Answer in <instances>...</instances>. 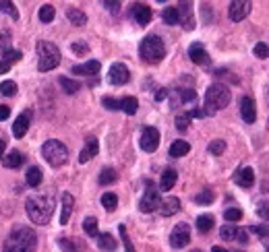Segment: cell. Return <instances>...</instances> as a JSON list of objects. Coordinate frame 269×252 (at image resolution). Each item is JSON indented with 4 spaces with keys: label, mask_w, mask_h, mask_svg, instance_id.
<instances>
[{
    "label": "cell",
    "mask_w": 269,
    "mask_h": 252,
    "mask_svg": "<svg viewBox=\"0 0 269 252\" xmlns=\"http://www.w3.org/2000/svg\"><path fill=\"white\" fill-rule=\"evenodd\" d=\"M25 209H27V215L33 223L46 225L54 215L56 201L52 194H33V197H29L25 201Z\"/></svg>",
    "instance_id": "cell-1"
},
{
    "label": "cell",
    "mask_w": 269,
    "mask_h": 252,
    "mask_svg": "<svg viewBox=\"0 0 269 252\" xmlns=\"http://www.w3.org/2000/svg\"><path fill=\"white\" fill-rule=\"evenodd\" d=\"M38 246V236L31 227H17L8 234L2 252H33Z\"/></svg>",
    "instance_id": "cell-2"
},
{
    "label": "cell",
    "mask_w": 269,
    "mask_h": 252,
    "mask_svg": "<svg viewBox=\"0 0 269 252\" xmlns=\"http://www.w3.org/2000/svg\"><path fill=\"white\" fill-rule=\"evenodd\" d=\"M232 99V93L226 85L214 83L205 93V116L207 114H215L217 110H224Z\"/></svg>",
    "instance_id": "cell-3"
},
{
    "label": "cell",
    "mask_w": 269,
    "mask_h": 252,
    "mask_svg": "<svg viewBox=\"0 0 269 252\" xmlns=\"http://www.w3.org/2000/svg\"><path fill=\"white\" fill-rule=\"evenodd\" d=\"M139 54H141V58L145 62H151V64L160 62L163 56H166V45H163V40L160 36H147L141 42V45H139Z\"/></svg>",
    "instance_id": "cell-4"
},
{
    "label": "cell",
    "mask_w": 269,
    "mask_h": 252,
    "mask_svg": "<svg viewBox=\"0 0 269 252\" xmlns=\"http://www.w3.org/2000/svg\"><path fill=\"white\" fill-rule=\"evenodd\" d=\"M42 155L52 168H60V166L66 164V159H68V149L64 147V143L56 141V139H50V141H46L42 145Z\"/></svg>",
    "instance_id": "cell-5"
},
{
    "label": "cell",
    "mask_w": 269,
    "mask_h": 252,
    "mask_svg": "<svg viewBox=\"0 0 269 252\" xmlns=\"http://www.w3.org/2000/svg\"><path fill=\"white\" fill-rule=\"evenodd\" d=\"M160 203H161L160 190L154 186V182H147V190L141 197V201H139V211H141V213H151V211L160 209Z\"/></svg>",
    "instance_id": "cell-6"
},
{
    "label": "cell",
    "mask_w": 269,
    "mask_h": 252,
    "mask_svg": "<svg viewBox=\"0 0 269 252\" xmlns=\"http://www.w3.org/2000/svg\"><path fill=\"white\" fill-rule=\"evenodd\" d=\"M189 242H191V227H189V223H178L172 230V234H170L172 248H184V246H189Z\"/></svg>",
    "instance_id": "cell-7"
},
{
    "label": "cell",
    "mask_w": 269,
    "mask_h": 252,
    "mask_svg": "<svg viewBox=\"0 0 269 252\" xmlns=\"http://www.w3.org/2000/svg\"><path fill=\"white\" fill-rule=\"evenodd\" d=\"M139 145H141L143 151L154 153L156 149L160 147V132H158V128H154V126H147V128H143V132H141V141H139Z\"/></svg>",
    "instance_id": "cell-8"
},
{
    "label": "cell",
    "mask_w": 269,
    "mask_h": 252,
    "mask_svg": "<svg viewBox=\"0 0 269 252\" xmlns=\"http://www.w3.org/2000/svg\"><path fill=\"white\" fill-rule=\"evenodd\" d=\"M108 81H110L112 85H126L128 81H131V73H128L126 64H122V62H114V64L110 66Z\"/></svg>",
    "instance_id": "cell-9"
},
{
    "label": "cell",
    "mask_w": 269,
    "mask_h": 252,
    "mask_svg": "<svg viewBox=\"0 0 269 252\" xmlns=\"http://www.w3.org/2000/svg\"><path fill=\"white\" fill-rule=\"evenodd\" d=\"M249 13H251V2H247V0H234L228 6V15L234 23H240L242 19H247Z\"/></svg>",
    "instance_id": "cell-10"
},
{
    "label": "cell",
    "mask_w": 269,
    "mask_h": 252,
    "mask_svg": "<svg viewBox=\"0 0 269 252\" xmlns=\"http://www.w3.org/2000/svg\"><path fill=\"white\" fill-rule=\"evenodd\" d=\"M176 8H178V23H180V25L186 31L195 29V19H193V6H191V2H180Z\"/></svg>",
    "instance_id": "cell-11"
},
{
    "label": "cell",
    "mask_w": 269,
    "mask_h": 252,
    "mask_svg": "<svg viewBox=\"0 0 269 252\" xmlns=\"http://www.w3.org/2000/svg\"><path fill=\"white\" fill-rule=\"evenodd\" d=\"M197 101V93L193 89H184V87H180V89H176L174 91V97H172V106H193Z\"/></svg>",
    "instance_id": "cell-12"
},
{
    "label": "cell",
    "mask_w": 269,
    "mask_h": 252,
    "mask_svg": "<svg viewBox=\"0 0 269 252\" xmlns=\"http://www.w3.org/2000/svg\"><path fill=\"white\" fill-rule=\"evenodd\" d=\"M189 58H191L195 64L209 66V54L205 52V48H203V43H201V42L191 43V48H189Z\"/></svg>",
    "instance_id": "cell-13"
},
{
    "label": "cell",
    "mask_w": 269,
    "mask_h": 252,
    "mask_svg": "<svg viewBox=\"0 0 269 252\" xmlns=\"http://www.w3.org/2000/svg\"><path fill=\"white\" fill-rule=\"evenodd\" d=\"M98 151H100L98 139H96V136H89V139L85 141V145H83V149H81V153H79V162L81 164H87L89 159H93V157L98 155Z\"/></svg>",
    "instance_id": "cell-14"
},
{
    "label": "cell",
    "mask_w": 269,
    "mask_h": 252,
    "mask_svg": "<svg viewBox=\"0 0 269 252\" xmlns=\"http://www.w3.org/2000/svg\"><path fill=\"white\" fill-rule=\"evenodd\" d=\"M240 116H242V120L247 122V124H253V122L257 120V108H255L253 97L244 95V97L240 99Z\"/></svg>",
    "instance_id": "cell-15"
},
{
    "label": "cell",
    "mask_w": 269,
    "mask_h": 252,
    "mask_svg": "<svg viewBox=\"0 0 269 252\" xmlns=\"http://www.w3.org/2000/svg\"><path fill=\"white\" fill-rule=\"evenodd\" d=\"M131 17L137 21V25H147V23L151 21V8L147 4H141V2H137L131 6Z\"/></svg>",
    "instance_id": "cell-16"
},
{
    "label": "cell",
    "mask_w": 269,
    "mask_h": 252,
    "mask_svg": "<svg viewBox=\"0 0 269 252\" xmlns=\"http://www.w3.org/2000/svg\"><path fill=\"white\" fill-rule=\"evenodd\" d=\"M234 182H236L238 186H242V188H251L255 184V171H253V168L238 169L236 176H234Z\"/></svg>",
    "instance_id": "cell-17"
},
{
    "label": "cell",
    "mask_w": 269,
    "mask_h": 252,
    "mask_svg": "<svg viewBox=\"0 0 269 252\" xmlns=\"http://www.w3.org/2000/svg\"><path fill=\"white\" fill-rule=\"evenodd\" d=\"M163 217H172L174 213H178L180 211V199L176 197H168V199H163L160 203V209H158Z\"/></svg>",
    "instance_id": "cell-18"
},
{
    "label": "cell",
    "mask_w": 269,
    "mask_h": 252,
    "mask_svg": "<svg viewBox=\"0 0 269 252\" xmlns=\"http://www.w3.org/2000/svg\"><path fill=\"white\" fill-rule=\"evenodd\" d=\"M100 73V62L98 60H87L83 64L73 66V75H83V77H91Z\"/></svg>",
    "instance_id": "cell-19"
},
{
    "label": "cell",
    "mask_w": 269,
    "mask_h": 252,
    "mask_svg": "<svg viewBox=\"0 0 269 252\" xmlns=\"http://www.w3.org/2000/svg\"><path fill=\"white\" fill-rule=\"evenodd\" d=\"M73 209H75L73 194L64 192V194H62V213H60V223H62V225L68 223V219H71V215H73Z\"/></svg>",
    "instance_id": "cell-20"
},
{
    "label": "cell",
    "mask_w": 269,
    "mask_h": 252,
    "mask_svg": "<svg viewBox=\"0 0 269 252\" xmlns=\"http://www.w3.org/2000/svg\"><path fill=\"white\" fill-rule=\"evenodd\" d=\"M98 246L104 250V252H114L118 248V242H116V238L110 234V232H104V234H98Z\"/></svg>",
    "instance_id": "cell-21"
},
{
    "label": "cell",
    "mask_w": 269,
    "mask_h": 252,
    "mask_svg": "<svg viewBox=\"0 0 269 252\" xmlns=\"http://www.w3.org/2000/svg\"><path fill=\"white\" fill-rule=\"evenodd\" d=\"M27 130H29V116L27 114H21L13 124V134L17 136V139H23V136L27 134Z\"/></svg>",
    "instance_id": "cell-22"
},
{
    "label": "cell",
    "mask_w": 269,
    "mask_h": 252,
    "mask_svg": "<svg viewBox=\"0 0 269 252\" xmlns=\"http://www.w3.org/2000/svg\"><path fill=\"white\" fill-rule=\"evenodd\" d=\"M176 180H178L176 169H166V171L161 174L160 188H161V190H172V188H174V184H176Z\"/></svg>",
    "instance_id": "cell-23"
},
{
    "label": "cell",
    "mask_w": 269,
    "mask_h": 252,
    "mask_svg": "<svg viewBox=\"0 0 269 252\" xmlns=\"http://www.w3.org/2000/svg\"><path fill=\"white\" fill-rule=\"evenodd\" d=\"M58 64H60V54L58 56H42L40 62H38V71L48 73V71H52V68H56Z\"/></svg>",
    "instance_id": "cell-24"
},
{
    "label": "cell",
    "mask_w": 269,
    "mask_h": 252,
    "mask_svg": "<svg viewBox=\"0 0 269 252\" xmlns=\"http://www.w3.org/2000/svg\"><path fill=\"white\" fill-rule=\"evenodd\" d=\"M66 17H68V21H71L75 27H83L85 23H87V15L81 8H68L66 10Z\"/></svg>",
    "instance_id": "cell-25"
},
{
    "label": "cell",
    "mask_w": 269,
    "mask_h": 252,
    "mask_svg": "<svg viewBox=\"0 0 269 252\" xmlns=\"http://www.w3.org/2000/svg\"><path fill=\"white\" fill-rule=\"evenodd\" d=\"M36 50H38V54H40V58H42V56H58V54H60V50H58L52 42H46V40L38 42Z\"/></svg>",
    "instance_id": "cell-26"
},
{
    "label": "cell",
    "mask_w": 269,
    "mask_h": 252,
    "mask_svg": "<svg viewBox=\"0 0 269 252\" xmlns=\"http://www.w3.org/2000/svg\"><path fill=\"white\" fill-rule=\"evenodd\" d=\"M191 151V145L186 141H174L170 145V157H182Z\"/></svg>",
    "instance_id": "cell-27"
},
{
    "label": "cell",
    "mask_w": 269,
    "mask_h": 252,
    "mask_svg": "<svg viewBox=\"0 0 269 252\" xmlns=\"http://www.w3.org/2000/svg\"><path fill=\"white\" fill-rule=\"evenodd\" d=\"M2 164H4V168H10V169H17V168H21V166H23V155H21L19 151H10L8 155H4V159H2Z\"/></svg>",
    "instance_id": "cell-28"
},
{
    "label": "cell",
    "mask_w": 269,
    "mask_h": 252,
    "mask_svg": "<svg viewBox=\"0 0 269 252\" xmlns=\"http://www.w3.org/2000/svg\"><path fill=\"white\" fill-rule=\"evenodd\" d=\"M25 180H27V184L31 186V188H38L40 184H42V169L40 168H29L27 169V174H25Z\"/></svg>",
    "instance_id": "cell-29"
},
{
    "label": "cell",
    "mask_w": 269,
    "mask_h": 252,
    "mask_svg": "<svg viewBox=\"0 0 269 252\" xmlns=\"http://www.w3.org/2000/svg\"><path fill=\"white\" fill-rule=\"evenodd\" d=\"M102 207L106 211H116V207H118V197H116L114 192H104L102 194Z\"/></svg>",
    "instance_id": "cell-30"
},
{
    "label": "cell",
    "mask_w": 269,
    "mask_h": 252,
    "mask_svg": "<svg viewBox=\"0 0 269 252\" xmlns=\"http://www.w3.org/2000/svg\"><path fill=\"white\" fill-rule=\"evenodd\" d=\"M58 83H60L62 91H64V93H68V95L77 93V91L81 89V85L75 81V79H68V77H60V79H58Z\"/></svg>",
    "instance_id": "cell-31"
},
{
    "label": "cell",
    "mask_w": 269,
    "mask_h": 252,
    "mask_svg": "<svg viewBox=\"0 0 269 252\" xmlns=\"http://www.w3.org/2000/svg\"><path fill=\"white\" fill-rule=\"evenodd\" d=\"M214 227V215H199L197 217V230L201 232V234H207L209 230Z\"/></svg>",
    "instance_id": "cell-32"
},
{
    "label": "cell",
    "mask_w": 269,
    "mask_h": 252,
    "mask_svg": "<svg viewBox=\"0 0 269 252\" xmlns=\"http://www.w3.org/2000/svg\"><path fill=\"white\" fill-rule=\"evenodd\" d=\"M137 108H139L137 97H122V99H120V110H122L124 114H128V116L137 114Z\"/></svg>",
    "instance_id": "cell-33"
},
{
    "label": "cell",
    "mask_w": 269,
    "mask_h": 252,
    "mask_svg": "<svg viewBox=\"0 0 269 252\" xmlns=\"http://www.w3.org/2000/svg\"><path fill=\"white\" fill-rule=\"evenodd\" d=\"M161 19H163V23H166V25H178V8H176V6L163 8Z\"/></svg>",
    "instance_id": "cell-34"
},
{
    "label": "cell",
    "mask_w": 269,
    "mask_h": 252,
    "mask_svg": "<svg viewBox=\"0 0 269 252\" xmlns=\"http://www.w3.org/2000/svg\"><path fill=\"white\" fill-rule=\"evenodd\" d=\"M83 230H85V234L87 236H91V238H98V219L96 217H85V221H83Z\"/></svg>",
    "instance_id": "cell-35"
},
{
    "label": "cell",
    "mask_w": 269,
    "mask_h": 252,
    "mask_svg": "<svg viewBox=\"0 0 269 252\" xmlns=\"http://www.w3.org/2000/svg\"><path fill=\"white\" fill-rule=\"evenodd\" d=\"M116 180V169L114 168H104L102 174H100V184L102 186H108Z\"/></svg>",
    "instance_id": "cell-36"
},
{
    "label": "cell",
    "mask_w": 269,
    "mask_h": 252,
    "mask_svg": "<svg viewBox=\"0 0 269 252\" xmlns=\"http://www.w3.org/2000/svg\"><path fill=\"white\" fill-rule=\"evenodd\" d=\"M236 234H238V227L234 225V223H226V225L219 230L221 240H236Z\"/></svg>",
    "instance_id": "cell-37"
},
{
    "label": "cell",
    "mask_w": 269,
    "mask_h": 252,
    "mask_svg": "<svg viewBox=\"0 0 269 252\" xmlns=\"http://www.w3.org/2000/svg\"><path fill=\"white\" fill-rule=\"evenodd\" d=\"M54 15H56V10H54L52 4H44V6L40 8V21H42V23H52V21H54Z\"/></svg>",
    "instance_id": "cell-38"
},
{
    "label": "cell",
    "mask_w": 269,
    "mask_h": 252,
    "mask_svg": "<svg viewBox=\"0 0 269 252\" xmlns=\"http://www.w3.org/2000/svg\"><path fill=\"white\" fill-rule=\"evenodd\" d=\"M214 199H215V194H214V190H201L195 197V203L197 205H209V203H214Z\"/></svg>",
    "instance_id": "cell-39"
},
{
    "label": "cell",
    "mask_w": 269,
    "mask_h": 252,
    "mask_svg": "<svg viewBox=\"0 0 269 252\" xmlns=\"http://www.w3.org/2000/svg\"><path fill=\"white\" fill-rule=\"evenodd\" d=\"M4 54V64H13V62H19L21 58H23V54L19 52V50H13V48H10V50H6V52H2Z\"/></svg>",
    "instance_id": "cell-40"
},
{
    "label": "cell",
    "mask_w": 269,
    "mask_h": 252,
    "mask_svg": "<svg viewBox=\"0 0 269 252\" xmlns=\"http://www.w3.org/2000/svg\"><path fill=\"white\" fill-rule=\"evenodd\" d=\"M207 151H209V153H214V155H221V153L226 151V141L217 139V141H214V143H209Z\"/></svg>",
    "instance_id": "cell-41"
},
{
    "label": "cell",
    "mask_w": 269,
    "mask_h": 252,
    "mask_svg": "<svg viewBox=\"0 0 269 252\" xmlns=\"http://www.w3.org/2000/svg\"><path fill=\"white\" fill-rule=\"evenodd\" d=\"M0 93L2 95H15L17 93V83L15 81H2L0 83Z\"/></svg>",
    "instance_id": "cell-42"
},
{
    "label": "cell",
    "mask_w": 269,
    "mask_h": 252,
    "mask_svg": "<svg viewBox=\"0 0 269 252\" xmlns=\"http://www.w3.org/2000/svg\"><path fill=\"white\" fill-rule=\"evenodd\" d=\"M255 213L261 217L263 221H269V201H261L259 205H257V209H255Z\"/></svg>",
    "instance_id": "cell-43"
},
{
    "label": "cell",
    "mask_w": 269,
    "mask_h": 252,
    "mask_svg": "<svg viewBox=\"0 0 269 252\" xmlns=\"http://www.w3.org/2000/svg\"><path fill=\"white\" fill-rule=\"evenodd\" d=\"M224 217H226V221L236 223V221H240V219H242V211H240V209H236V207H232V209H228V211L224 213Z\"/></svg>",
    "instance_id": "cell-44"
},
{
    "label": "cell",
    "mask_w": 269,
    "mask_h": 252,
    "mask_svg": "<svg viewBox=\"0 0 269 252\" xmlns=\"http://www.w3.org/2000/svg\"><path fill=\"white\" fill-rule=\"evenodd\" d=\"M251 232L257 234L261 240H269V223H263V225H253Z\"/></svg>",
    "instance_id": "cell-45"
},
{
    "label": "cell",
    "mask_w": 269,
    "mask_h": 252,
    "mask_svg": "<svg viewBox=\"0 0 269 252\" xmlns=\"http://www.w3.org/2000/svg\"><path fill=\"white\" fill-rule=\"evenodd\" d=\"M0 13H8L13 19H19V13L15 10V4H13V2H4V0H0Z\"/></svg>",
    "instance_id": "cell-46"
},
{
    "label": "cell",
    "mask_w": 269,
    "mask_h": 252,
    "mask_svg": "<svg viewBox=\"0 0 269 252\" xmlns=\"http://www.w3.org/2000/svg\"><path fill=\"white\" fill-rule=\"evenodd\" d=\"M102 104H104V108L110 110V112L120 110V99H114V97H104V99H102Z\"/></svg>",
    "instance_id": "cell-47"
},
{
    "label": "cell",
    "mask_w": 269,
    "mask_h": 252,
    "mask_svg": "<svg viewBox=\"0 0 269 252\" xmlns=\"http://www.w3.org/2000/svg\"><path fill=\"white\" fill-rule=\"evenodd\" d=\"M253 54L257 56V58H267V56H269V48H267V43H257L255 45V48H253Z\"/></svg>",
    "instance_id": "cell-48"
},
{
    "label": "cell",
    "mask_w": 269,
    "mask_h": 252,
    "mask_svg": "<svg viewBox=\"0 0 269 252\" xmlns=\"http://www.w3.org/2000/svg\"><path fill=\"white\" fill-rule=\"evenodd\" d=\"M118 232H120V236H122V242H124V250H126V252H137V250L133 248V244H131V240H128L126 227H124V225H118Z\"/></svg>",
    "instance_id": "cell-49"
},
{
    "label": "cell",
    "mask_w": 269,
    "mask_h": 252,
    "mask_svg": "<svg viewBox=\"0 0 269 252\" xmlns=\"http://www.w3.org/2000/svg\"><path fill=\"white\" fill-rule=\"evenodd\" d=\"M0 50H10V31H0Z\"/></svg>",
    "instance_id": "cell-50"
},
{
    "label": "cell",
    "mask_w": 269,
    "mask_h": 252,
    "mask_svg": "<svg viewBox=\"0 0 269 252\" xmlns=\"http://www.w3.org/2000/svg\"><path fill=\"white\" fill-rule=\"evenodd\" d=\"M71 50H73L75 54H87V52H89V45H87L83 40H79V42L71 43Z\"/></svg>",
    "instance_id": "cell-51"
},
{
    "label": "cell",
    "mask_w": 269,
    "mask_h": 252,
    "mask_svg": "<svg viewBox=\"0 0 269 252\" xmlns=\"http://www.w3.org/2000/svg\"><path fill=\"white\" fill-rule=\"evenodd\" d=\"M189 122H191L189 114H180V116L176 118V128L178 130H186V128H189Z\"/></svg>",
    "instance_id": "cell-52"
},
{
    "label": "cell",
    "mask_w": 269,
    "mask_h": 252,
    "mask_svg": "<svg viewBox=\"0 0 269 252\" xmlns=\"http://www.w3.org/2000/svg\"><path fill=\"white\" fill-rule=\"evenodd\" d=\"M236 242H240V244H247V242H249V234H247V230H238V234H236Z\"/></svg>",
    "instance_id": "cell-53"
},
{
    "label": "cell",
    "mask_w": 269,
    "mask_h": 252,
    "mask_svg": "<svg viewBox=\"0 0 269 252\" xmlns=\"http://www.w3.org/2000/svg\"><path fill=\"white\" fill-rule=\"evenodd\" d=\"M10 116V108L8 106H0V120H6Z\"/></svg>",
    "instance_id": "cell-54"
},
{
    "label": "cell",
    "mask_w": 269,
    "mask_h": 252,
    "mask_svg": "<svg viewBox=\"0 0 269 252\" xmlns=\"http://www.w3.org/2000/svg\"><path fill=\"white\" fill-rule=\"evenodd\" d=\"M104 6H106V8H110L112 13H118V8H120V2H108V0H106V2H104Z\"/></svg>",
    "instance_id": "cell-55"
},
{
    "label": "cell",
    "mask_w": 269,
    "mask_h": 252,
    "mask_svg": "<svg viewBox=\"0 0 269 252\" xmlns=\"http://www.w3.org/2000/svg\"><path fill=\"white\" fill-rule=\"evenodd\" d=\"M168 97V89H158V93H156V99L161 101V99H166Z\"/></svg>",
    "instance_id": "cell-56"
},
{
    "label": "cell",
    "mask_w": 269,
    "mask_h": 252,
    "mask_svg": "<svg viewBox=\"0 0 269 252\" xmlns=\"http://www.w3.org/2000/svg\"><path fill=\"white\" fill-rule=\"evenodd\" d=\"M4 151H6V143H4L2 139H0V159L4 157Z\"/></svg>",
    "instance_id": "cell-57"
},
{
    "label": "cell",
    "mask_w": 269,
    "mask_h": 252,
    "mask_svg": "<svg viewBox=\"0 0 269 252\" xmlns=\"http://www.w3.org/2000/svg\"><path fill=\"white\" fill-rule=\"evenodd\" d=\"M8 68H10L8 64H4L2 60H0V75H4V73H8Z\"/></svg>",
    "instance_id": "cell-58"
},
{
    "label": "cell",
    "mask_w": 269,
    "mask_h": 252,
    "mask_svg": "<svg viewBox=\"0 0 269 252\" xmlns=\"http://www.w3.org/2000/svg\"><path fill=\"white\" fill-rule=\"evenodd\" d=\"M212 252H228V250H226V248H221V246H214V248H212Z\"/></svg>",
    "instance_id": "cell-59"
},
{
    "label": "cell",
    "mask_w": 269,
    "mask_h": 252,
    "mask_svg": "<svg viewBox=\"0 0 269 252\" xmlns=\"http://www.w3.org/2000/svg\"><path fill=\"white\" fill-rule=\"evenodd\" d=\"M193 252H201V250H193Z\"/></svg>",
    "instance_id": "cell-60"
},
{
    "label": "cell",
    "mask_w": 269,
    "mask_h": 252,
    "mask_svg": "<svg viewBox=\"0 0 269 252\" xmlns=\"http://www.w3.org/2000/svg\"><path fill=\"white\" fill-rule=\"evenodd\" d=\"M236 252H242V250H236Z\"/></svg>",
    "instance_id": "cell-61"
},
{
    "label": "cell",
    "mask_w": 269,
    "mask_h": 252,
    "mask_svg": "<svg viewBox=\"0 0 269 252\" xmlns=\"http://www.w3.org/2000/svg\"><path fill=\"white\" fill-rule=\"evenodd\" d=\"M267 252H269V248H267Z\"/></svg>",
    "instance_id": "cell-62"
}]
</instances>
